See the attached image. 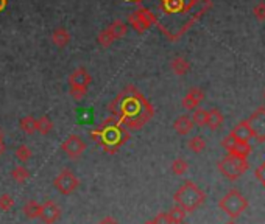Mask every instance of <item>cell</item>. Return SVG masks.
Wrapping results in <instances>:
<instances>
[{
    "label": "cell",
    "mask_w": 265,
    "mask_h": 224,
    "mask_svg": "<svg viewBox=\"0 0 265 224\" xmlns=\"http://www.w3.org/2000/svg\"><path fill=\"white\" fill-rule=\"evenodd\" d=\"M249 131L253 134V138L257 144H263L265 142V108H257L253 116H251L246 120Z\"/></svg>",
    "instance_id": "obj_7"
},
{
    "label": "cell",
    "mask_w": 265,
    "mask_h": 224,
    "mask_svg": "<svg viewBox=\"0 0 265 224\" xmlns=\"http://www.w3.org/2000/svg\"><path fill=\"white\" fill-rule=\"evenodd\" d=\"M15 156L19 162H29L33 158V151L27 145H19L15 151Z\"/></svg>",
    "instance_id": "obj_28"
},
{
    "label": "cell",
    "mask_w": 265,
    "mask_h": 224,
    "mask_svg": "<svg viewBox=\"0 0 265 224\" xmlns=\"http://www.w3.org/2000/svg\"><path fill=\"white\" fill-rule=\"evenodd\" d=\"M235 144H237V138H235L231 132H229L225 138L221 140V146L226 150V152H228V154H229V152L235 148Z\"/></svg>",
    "instance_id": "obj_32"
},
{
    "label": "cell",
    "mask_w": 265,
    "mask_h": 224,
    "mask_svg": "<svg viewBox=\"0 0 265 224\" xmlns=\"http://www.w3.org/2000/svg\"><path fill=\"white\" fill-rule=\"evenodd\" d=\"M231 134H232L237 140H242V142H249V140L253 138V134H251V131H249V126H248L246 120H245V122H240L239 124H237L235 128L231 131Z\"/></svg>",
    "instance_id": "obj_16"
},
{
    "label": "cell",
    "mask_w": 265,
    "mask_h": 224,
    "mask_svg": "<svg viewBox=\"0 0 265 224\" xmlns=\"http://www.w3.org/2000/svg\"><path fill=\"white\" fill-rule=\"evenodd\" d=\"M69 86L71 88H77V89H83L88 90V88L91 86L92 82V76L89 74V70L85 67H78L75 68L74 72L69 75Z\"/></svg>",
    "instance_id": "obj_10"
},
{
    "label": "cell",
    "mask_w": 265,
    "mask_h": 224,
    "mask_svg": "<svg viewBox=\"0 0 265 224\" xmlns=\"http://www.w3.org/2000/svg\"><path fill=\"white\" fill-rule=\"evenodd\" d=\"M39 210H41V204L35 200H30L24 204L22 212L29 220H36L39 216Z\"/></svg>",
    "instance_id": "obj_19"
},
{
    "label": "cell",
    "mask_w": 265,
    "mask_h": 224,
    "mask_svg": "<svg viewBox=\"0 0 265 224\" xmlns=\"http://www.w3.org/2000/svg\"><path fill=\"white\" fill-rule=\"evenodd\" d=\"M217 168L228 180L234 182L248 172L249 162H248V159H239V158H234V156H229L228 154L226 158H223L217 164Z\"/></svg>",
    "instance_id": "obj_5"
},
{
    "label": "cell",
    "mask_w": 265,
    "mask_h": 224,
    "mask_svg": "<svg viewBox=\"0 0 265 224\" xmlns=\"http://www.w3.org/2000/svg\"><path fill=\"white\" fill-rule=\"evenodd\" d=\"M139 18H141L148 26H151V25H155V24H158V19H156V16L153 14L148 8H144V6H139L136 11H134Z\"/></svg>",
    "instance_id": "obj_25"
},
{
    "label": "cell",
    "mask_w": 265,
    "mask_h": 224,
    "mask_svg": "<svg viewBox=\"0 0 265 224\" xmlns=\"http://www.w3.org/2000/svg\"><path fill=\"white\" fill-rule=\"evenodd\" d=\"M167 215H169L172 224H183L184 220H186V215H187V214H186L181 207L173 206V207L169 210V212H167Z\"/></svg>",
    "instance_id": "obj_24"
},
{
    "label": "cell",
    "mask_w": 265,
    "mask_h": 224,
    "mask_svg": "<svg viewBox=\"0 0 265 224\" xmlns=\"http://www.w3.org/2000/svg\"><path fill=\"white\" fill-rule=\"evenodd\" d=\"M170 67H172V72L178 76H184L189 70H190V62L183 58V56H176V58L172 60L170 62Z\"/></svg>",
    "instance_id": "obj_14"
},
{
    "label": "cell",
    "mask_w": 265,
    "mask_h": 224,
    "mask_svg": "<svg viewBox=\"0 0 265 224\" xmlns=\"http://www.w3.org/2000/svg\"><path fill=\"white\" fill-rule=\"evenodd\" d=\"M99 224H119V221L114 216H105L99 221Z\"/></svg>",
    "instance_id": "obj_37"
},
{
    "label": "cell",
    "mask_w": 265,
    "mask_h": 224,
    "mask_svg": "<svg viewBox=\"0 0 265 224\" xmlns=\"http://www.w3.org/2000/svg\"><path fill=\"white\" fill-rule=\"evenodd\" d=\"M190 118H192V122H193V126H200V128H203V126L207 124V110L203 109V108L193 109Z\"/></svg>",
    "instance_id": "obj_23"
},
{
    "label": "cell",
    "mask_w": 265,
    "mask_h": 224,
    "mask_svg": "<svg viewBox=\"0 0 265 224\" xmlns=\"http://www.w3.org/2000/svg\"><path fill=\"white\" fill-rule=\"evenodd\" d=\"M173 130L179 136H187L193 130V122H192V118L189 116H179L175 120V123H173Z\"/></svg>",
    "instance_id": "obj_13"
},
{
    "label": "cell",
    "mask_w": 265,
    "mask_h": 224,
    "mask_svg": "<svg viewBox=\"0 0 265 224\" xmlns=\"http://www.w3.org/2000/svg\"><path fill=\"white\" fill-rule=\"evenodd\" d=\"M223 122H225V117H223V114L218 109L214 108L211 110H207V124L206 126H209V130L211 131H217L223 124Z\"/></svg>",
    "instance_id": "obj_15"
},
{
    "label": "cell",
    "mask_w": 265,
    "mask_h": 224,
    "mask_svg": "<svg viewBox=\"0 0 265 224\" xmlns=\"http://www.w3.org/2000/svg\"><path fill=\"white\" fill-rule=\"evenodd\" d=\"M203 100H204V92L200 88H192L183 96V102H181V103H183V108L186 110H193V109L200 108Z\"/></svg>",
    "instance_id": "obj_11"
},
{
    "label": "cell",
    "mask_w": 265,
    "mask_h": 224,
    "mask_svg": "<svg viewBox=\"0 0 265 224\" xmlns=\"http://www.w3.org/2000/svg\"><path fill=\"white\" fill-rule=\"evenodd\" d=\"M11 178H13V180H15V182H18V184H25V182L29 180V178H30V172H29V168H27V166L19 165L16 168H13Z\"/></svg>",
    "instance_id": "obj_20"
},
{
    "label": "cell",
    "mask_w": 265,
    "mask_h": 224,
    "mask_svg": "<svg viewBox=\"0 0 265 224\" xmlns=\"http://www.w3.org/2000/svg\"><path fill=\"white\" fill-rule=\"evenodd\" d=\"M0 142H5V134L2 130H0Z\"/></svg>",
    "instance_id": "obj_40"
},
{
    "label": "cell",
    "mask_w": 265,
    "mask_h": 224,
    "mask_svg": "<svg viewBox=\"0 0 265 224\" xmlns=\"http://www.w3.org/2000/svg\"><path fill=\"white\" fill-rule=\"evenodd\" d=\"M225 224H237V222H234V221L231 220V221H228V222H225Z\"/></svg>",
    "instance_id": "obj_41"
},
{
    "label": "cell",
    "mask_w": 265,
    "mask_h": 224,
    "mask_svg": "<svg viewBox=\"0 0 265 224\" xmlns=\"http://www.w3.org/2000/svg\"><path fill=\"white\" fill-rule=\"evenodd\" d=\"M69 94H71V96L74 98V100L80 102V100H83V98H85V96H86L88 90H83V89H77V88H71V89H69Z\"/></svg>",
    "instance_id": "obj_34"
},
{
    "label": "cell",
    "mask_w": 265,
    "mask_h": 224,
    "mask_svg": "<svg viewBox=\"0 0 265 224\" xmlns=\"http://www.w3.org/2000/svg\"><path fill=\"white\" fill-rule=\"evenodd\" d=\"M50 39L53 42V46H57L58 48H64V47H67L69 44H71L72 36H71V33H69L64 26H58L57 30H53Z\"/></svg>",
    "instance_id": "obj_12"
},
{
    "label": "cell",
    "mask_w": 265,
    "mask_h": 224,
    "mask_svg": "<svg viewBox=\"0 0 265 224\" xmlns=\"http://www.w3.org/2000/svg\"><path fill=\"white\" fill-rule=\"evenodd\" d=\"M175 206L181 207L186 214L195 212L206 201V193L193 180H186L173 194Z\"/></svg>",
    "instance_id": "obj_3"
},
{
    "label": "cell",
    "mask_w": 265,
    "mask_h": 224,
    "mask_svg": "<svg viewBox=\"0 0 265 224\" xmlns=\"http://www.w3.org/2000/svg\"><path fill=\"white\" fill-rule=\"evenodd\" d=\"M97 40H99V44H100L102 47H109L116 39H114L113 34H111V32L108 30V28H105L103 32L99 33V38H97Z\"/></svg>",
    "instance_id": "obj_31"
},
{
    "label": "cell",
    "mask_w": 265,
    "mask_h": 224,
    "mask_svg": "<svg viewBox=\"0 0 265 224\" xmlns=\"http://www.w3.org/2000/svg\"><path fill=\"white\" fill-rule=\"evenodd\" d=\"M170 170H172V173L176 174V176H183V174H186V172L189 170V164H187L184 159L178 158V159H175V160L172 162Z\"/></svg>",
    "instance_id": "obj_29"
},
{
    "label": "cell",
    "mask_w": 265,
    "mask_h": 224,
    "mask_svg": "<svg viewBox=\"0 0 265 224\" xmlns=\"http://www.w3.org/2000/svg\"><path fill=\"white\" fill-rule=\"evenodd\" d=\"M151 222H153V224H172L169 215H167V212H161V214H158L155 218L151 220Z\"/></svg>",
    "instance_id": "obj_35"
},
{
    "label": "cell",
    "mask_w": 265,
    "mask_h": 224,
    "mask_svg": "<svg viewBox=\"0 0 265 224\" xmlns=\"http://www.w3.org/2000/svg\"><path fill=\"white\" fill-rule=\"evenodd\" d=\"M253 14L257 20H265V2H259L253 8Z\"/></svg>",
    "instance_id": "obj_33"
},
{
    "label": "cell",
    "mask_w": 265,
    "mask_h": 224,
    "mask_svg": "<svg viewBox=\"0 0 265 224\" xmlns=\"http://www.w3.org/2000/svg\"><path fill=\"white\" fill-rule=\"evenodd\" d=\"M61 150L67 154L71 159H78L81 158L86 151V142L80 136H69L64 142L61 144Z\"/></svg>",
    "instance_id": "obj_8"
},
{
    "label": "cell",
    "mask_w": 265,
    "mask_h": 224,
    "mask_svg": "<svg viewBox=\"0 0 265 224\" xmlns=\"http://www.w3.org/2000/svg\"><path fill=\"white\" fill-rule=\"evenodd\" d=\"M144 224H153V222H151V220H150V221H145Z\"/></svg>",
    "instance_id": "obj_42"
},
{
    "label": "cell",
    "mask_w": 265,
    "mask_h": 224,
    "mask_svg": "<svg viewBox=\"0 0 265 224\" xmlns=\"http://www.w3.org/2000/svg\"><path fill=\"white\" fill-rule=\"evenodd\" d=\"M246 207H248V200L237 188L229 190L218 201V208L221 212H225L231 220L239 218L246 210Z\"/></svg>",
    "instance_id": "obj_4"
},
{
    "label": "cell",
    "mask_w": 265,
    "mask_h": 224,
    "mask_svg": "<svg viewBox=\"0 0 265 224\" xmlns=\"http://www.w3.org/2000/svg\"><path fill=\"white\" fill-rule=\"evenodd\" d=\"M109 112L127 131H137L155 116V109L134 86H127L108 104Z\"/></svg>",
    "instance_id": "obj_1"
},
{
    "label": "cell",
    "mask_w": 265,
    "mask_h": 224,
    "mask_svg": "<svg viewBox=\"0 0 265 224\" xmlns=\"http://www.w3.org/2000/svg\"><path fill=\"white\" fill-rule=\"evenodd\" d=\"M263 98H265V90H263Z\"/></svg>",
    "instance_id": "obj_43"
},
{
    "label": "cell",
    "mask_w": 265,
    "mask_h": 224,
    "mask_svg": "<svg viewBox=\"0 0 265 224\" xmlns=\"http://www.w3.org/2000/svg\"><path fill=\"white\" fill-rule=\"evenodd\" d=\"M44 224H55L61 218V208L55 201H46L41 204L39 216H38Z\"/></svg>",
    "instance_id": "obj_9"
},
{
    "label": "cell",
    "mask_w": 265,
    "mask_h": 224,
    "mask_svg": "<svg viewBox=\"0 0 265 224\" xmlns=\"http://www.w3.org/2000/svg\"><path fill=\"white\" fill-rule=\"evenodd\" d=\"M187 148H189L192 152H201V151L206 148V140H204L201 136H193V137L189 138Z\"/></svg>",
    "instance_id": "obj_27"
},
{
    "label": "cell",
    "mask_w": 265,
    "mask_h": 224,
    "mask_svg": "<svg viewBox=\"0 0 265 224\" xmlns=\"http://www.w3.org/2000/svg\"><path fill=\"white\" fill-rule=\"evenodd\" d=\"M128 24L134 28V30H136L137 33H145V32L148 30V28H150V26H148L141 18L137 16L136 12H131L130 16H128Z\"/></svg>",
    "instance_id": "obj_26"
},
{
    "label": "cell",
    "mask_w": 265,
    "mask_h": 224,
    "mask_svg": "<svg viewBox=\"0 0 265 224\" xmlns=\"http://www.w3.org/2000/svg\"><path fill=\"white\" fill-rule=\"evenodd\" d=\"M15 207V200L10 193H4L0 194V210L2 212H10V210Z\"/></svg>",
    "instance_id": "obj_30"
},
{
    "label": "cell",
    "mask_w": 265,
    "mask_h": 224,
    "mask_svg": "<svg viewBox=\"0 0 265 224\" xmlns=\"http://www.w3.org/2000/svg\"><path fill=\"white\" fill-rule=\"evenodd\" d=\"M53 131V122L47 117V116H43L36 118V132L43 134V136H47Z\"/></svg>",
    "instance_id": "obj_21"
},
{
    "label": "cell",
    "mask_w": 265,
    "mask_h": 224,
    "mask_svg": "<svg viewBox=\"0 0 265 224\" xmlns=\"http://www.w3.org/2000/svg\"><path fill=\"white\" fill-rule=\"evenodd\" d=\"M183 224H189V222H183Z\"/></svg>",
    "instance_id": "obj_44"
},
{
    "label": "cell",
    "mask_w": 265,
    "mask_h": 224,
    "mask_svg": "<svg viewBox=\"0 0 265 224\" xmlns=\"http://www.w3.org/2000/svg\"><path fill=\"white\" fill-rule=\"evenodd\" d=\"M256 178L262 182V184H263V187H265V162L257 168V170H256Z\"/></svg>",
    "instance_id": "obj_36"
},
{
    "label": "cell",
    "mask_w": 265,
    "mask_h": 224,
    "mask_svg": "<svg viewBox=\"0 0 265 224\" xmlns=\"http://www.w3.org/2000/svg\"><path fill=\"white\" fill-rule=\"evenodd\" d=\"M91 136L94 142L100 145L108 154H116L130 140L128 131L119 123L116 117L106 118L91 132Z\"/></svg>",
    "instance_id": "obj_2"
},
{
    "label": "cell",
    "mask_w": 265,
    "mask_h": 224,
    "mask_svg": "<svg viewBox=\"0 0 265 224\" xmlns=\"http://www.w3.org/2000/svg\"><path fill=\"white\" fill-rule=\"evenodd\" d=\"M251 151H253V148H251L249 142H242V140H237L235 148L229 152V156L239 158V159H248Z\"/></svg>",
    "instance_id": "obj_18"
},
{
    "label": "cell",
    "mask_w": 265,
    "mask_h": 224,
    "mask_svg": "<svg viewBox=\"0 0 265 224\" xmlns=\"http://www.w3.org/2000/svg\"><path fill=\"white\" fill-rule=\"evenodd\" d=\"M5 148H7V146H5V142H0V156H2V154L5 152Z\"/></svg>",
    "instance_id": "obj_39"
},
{
    "label": "cell",
    "mask_w": 265,
    "mask_h": 224,
    "mask_svg": "<svg viewBox=\"0 0 265 224\" xmlns=\"http://www.w3.org/2000/svg\"><path fill=\"white\" fill-rule=\"evenodd\" d=\"M53 187L64 196L72 194L80 187V179L77 178V174L71 170V168H64V170H61L60 174H57V178L53 179Z\"/></svg>",
    "instance_id": "obj_6"
},
{
    "label": "cell",
    "mask_w": 265,
    "mask_h": 224,
    "mask_svg": "<svg viewBox=\"0 0 265 224\" xmlns=\"http://www.w3.org/2000/svg\"><path fill=\"white\" fill-rule=\"evenodd\" d=\"M8 5V0H0V12H2Z\"/></svg>",
    "instance_id": "obj_38"
},
{
    "label": "cell",
    "mask_w": 265,
    "mask_h": 224,
    "mask_svg": "<svg viewBox=\"0 0 265 224\" xmlns=\"http://www.w3.org/2000/svg\"><path fill=\"white\" fill-rule=\"evenodd\" d=\"M108 30L111 32V34L114 36V39H122L123 36H127V33H128V25H127V22H123L122 19H116L113 24L108 26Z\"/></svg>",
    "instance_id": "obj_17"
},
{
    "label": "cell",
    "mask_w": 265,
    "mask_h": 224,
    "mask_svg": "<svg viewBox=\"0 0 265 224\" xmlns=\"http://www.w3.org/2000/svg\"><path fill=\"white\" fill-rule=\"evenodd\" d=\"M19 128L22 130V132L25 134H35L36 132V118L33 116H25L21 118L19 122Z\"/></svg>",
    "instance_id": "obj_22"
}]
</instances>
